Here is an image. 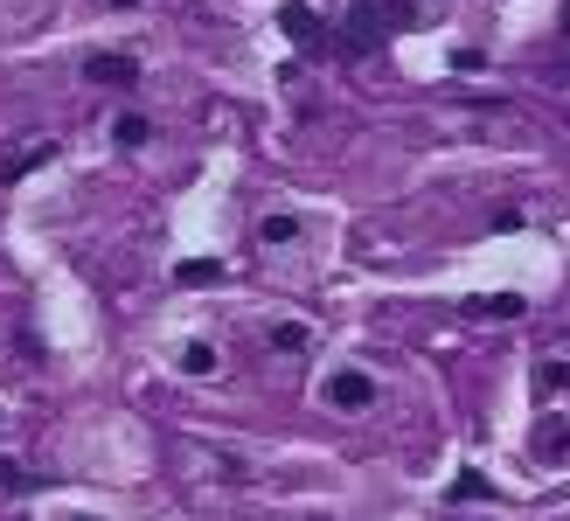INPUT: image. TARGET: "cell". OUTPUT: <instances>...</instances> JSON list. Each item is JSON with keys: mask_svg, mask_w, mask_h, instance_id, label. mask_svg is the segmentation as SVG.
<instances>
[{"mask_svg": "<svg viewBox=\"0 0 570 521\" xmlns=\"http://www.w3.org/2000/svg\"><path fill=\"white\" fill-rule=\"evenodd\" d=\"M320 396H327V410H341V417H362V410L376 403V376H369V369H334V376L320 383Z\"/></svg>", "mask_w": 570, "mask_h": 521, "instance_id": "6da1fadb", "label": "cell"}, {"mask_svg": "<svg viewBox=\"0 0 570 521\" xmlns=\"http://www.w3.org/2000/svg\"><path fill=\"white\" fill-rule=\"evenodd\" d=\"M397 21H404V7H390V0H362V7L348 14V49H355V56H362V49H376Z\"/></svg>", "mask_w": 570, "mask_h": 521, "instance_id": "7a4b0ae2", "label": "cell"}, {"mask_svg": "<svg viewBox=\"0 0 570 521\" xmlns=\"http://www.w3.org/2000/svg\"><path fill=\"white\" fill-rule=\"evenodd\" d=\"M84 77H91V84H105V91H133V84H140V63L105 49V56H91V63H84Z\"/></svg>", "mask_w": 570, "mask_h": 521, "instance_id": "3957f363", "label": "cell"}, {"mask_svg": "<svg viewBox=\"0 0 570 521\" xmlns=\"http://www.w3.org/2000/svg\"><path fill=\"white\" fill-rule=\"evenodd\" d=\"M265 341H272V355H306V341H313V327H306V320H279V327H272Z\"/></svg>", "mask_w": 570, "mask_h": 521, "instance_id": "277c9868", "label": "cell"}, {"mask_svg": "<svg viewBox=\"0 0 570 521\" xmlns=\"http://www.w3.org/2000/svg\"><path fill=\"white\" fill-rule=\"evenodd\" d=\"M279 28L292 35V42H320V14H313V7H299V0L279 14Z\"/></svg>", "mask_w": 570, "mask_h": 521, "instance_id": "5b68a950", "label": "cell"}, {"mask_svg": "<svg viewBox=\"0 0 570 521\" xmlns=\"http://www.w3.org/2000/svg\"><path fill=\"white\" fill-rule=\"evenodd\" d=\"M49 160H56V139H35L28 153H14V160H7V181H21V174H35V167H49Z\"/></svg>", "mask_w": 570, "mask_h": 521, "instance_id": "8992f818", "label": "cell"}, {"mask_svg": "<svg viewBox=\"0 0 570 521\" xmlns=\"http://www.w3.org/2000/svg\"><path fill=\"white\" fill-rule=\"evenodd\" d=\"M466 313H487V320H522V292H494V299H473Z\"/></svg>", "mask_w": 570, "mask_h": 521, "instance_id": "52a82bcc", "label": "cell"}, {"mask_svg": "<svg viewBox=\"0 0 570 521\" xmlns=\"http://www.w3.org/2000/svg\"><path fill=\"white\" fill-rule=\"evenodd\" d=\"M536 452H543V459H564V452H570V424H557V417H550V424L536 431Z\"/></svg>", "mask_w": 570, "mask_h": 521, "instance_id": "ba28073f", "label": "cell"}, {"mask_svg": "<svg viewBox=\"0 0 570 521\" xmlns=\"http://www.w3.org/2000/svg\"><path fill=\"white\" fill-rule=\"evenodd\" d=\"M174 278H181V285H216V278H223V264H216V258H181Z\"/></svg>", "mask_w": 570, "mask_h": 521, "instance_id": "9c48e42d", "label": "cell"}, {"mask_svg": "<svg viewBox=\"0 0 570 521\" xmlns=\"http://www.w3.org/2000/svg\"><path fill=\"white\" fill-rule=\"evenodd\" d=\"M181 369H188V376H216V348H209V341H188V348H181Z\"/></svg>", "mask_w": 570, "mask_h": 521, "instance_id": "30bf717a", "label": "cell"}, {"mask_svg": "<svg viewBox=\"0 0 570 521\" xmlns=\"http://www.w3.org/2000/svg\"><path fill=\"white\" fill-rule=\"evenodd\" d=\"M146 132L153 126H146L140 112H119V119H112V139H119V146H146Z\"/></svg>", "mask_w": 570, "mask_h": 521, "instance_id": "8fae6325", "label": "cell"}, {"mask_svg": "<svg viewBox=\"0 0 570 521\" xmlns=\"http://www.w3.org/2000/svg\"><path fill=\"white\" fill-rule=\"evenodd\" d=\"M258 237H265V244H292V237H299V216H265V223H258Z\"/></svg>", "mask_w": 570, "mask_h": 521, "instance_id": "7c38bea8", "label": "cell"}, {"mask_svg": "<svg viewBox=\"0 0 570 521\" xmlns=\"http://www.w3.org/2000/svg\"><path fill=\"white\" fill-rule=\"evenodd\" d=\"M536 390H570V362H543V369H536Z\"/></svg>", "mask_w": 570, "mask_h": 521, "instance_id": "4fadbf2b", "label": "cell"}, {"mask_svg": "<svg viewBox=\"0 0 570 521\" xmlns=\"http://www.w3.org/2000/svg\"><path fill=\"white\" fill-rule=\"evenodd\" d=\"M452 501H487V473H459L452 480Z\"/></svg>", "mask_w": 570, "mask_h": 521, "instance_id": "5bb4252c", "label": "cell"}, {"mask_svg": "<svg viewBox=\"0 0 570 521\" xmlns=\"http://www.w3.org/2000/svg\"><path fill=\"white\" fill-rule=\"evenodd\" d=\"M112 7H140V0H112Z\"/></svg>", "mask_w": 570, "mask_h": 521, "instance_id": "9a60e30c", "label": "cell"}, {"mask_svg": "<svg viewBox=\"0 0 570 521\" xmlns=\"http://www.w3.org/2000/svg\"><path fill=\"white\" fill-rule=\"evenodd\" d=\"M564 35H570V7H564Z\"/></svg>", "mask_w": 570, "mask_h": 521, "instance_id": "2e32d148", "label": "cell"}, {"mask_svg": "<svg viewBox=\"0 0 570 521\" xmlns=\"http://www.w3.org/2000/svg\"><path fill=\"white\" fill-rule=\"evenodd\" d=\"M70 521H91V515H70Z\"/></svg>", "mask_w": 570, "mask_h": 521, "instance_id": "e0dca14e", "label": "cell"}]
</instances>
